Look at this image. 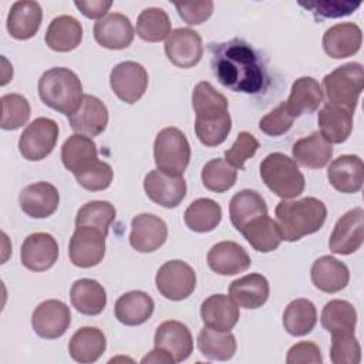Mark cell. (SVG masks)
<instances>
[{
  "mask_svg": "<svg viewBox=\"0 0 364 364\" xmlns=\"http://www.w3.org/2000/svg\"><path fill=\"white\" fill-rule=\"evenodd\" d=\"M210 65L219 82L235 92L257 94L264 88L266 73L259 54L243 40L209 44Z\"/></svg>",
  "mask_w": 364,
  "mask_h": 364,
  "instance_id": "1",
  "label": "cell"
},
{
  "mask_svg": "<svg viewBox=\"0 0 364 364\" xmlns=\"http://www.w3.org/2000/svg\"><path fill=\"white\" fill-rule=\"evenodd\" d=\"M195 111V132L206 146L220 145L230 132L232 119L228 112V100L208 81H200L192 92Z\"/></svg>",
  "mask_w": 364,
  "mask_h": 364,
  "instance_id": "2",
  "label": "cell"
},
{
  "mask_svg": "<svg viewBox=\"0 0 364 364\" xmlns=\"http://www.w3.org/2000/svg\"><path fill=\"white\" fill-rule=\"evenodd\" d=\"M274 213L283 240L296 242L321 229L327 208L320 199L307 196L297 200H280Z\"/></svg>",
  "mask_w": 364,
  "mask_h": 364,
  "instance_id": "3",
  "label": "cell"
},
{
  "mask_svg": "<svg viewBox=\"0 0 364 364\" xmlns=\"http://www.w3.org/2000/svg\"><path fill=\"white\" fill-rule=\"evenodd\" d=\"M38 95L47 107L67 117L80 107L84 98L80 78L64 67H54L43 73L38 80Z\"/></svg>",
  "mask_w": 364,
  "mask_h": 364,
  "instance_id": "4",
  "label": "cell"
},
{
  "mask_svg": "<svg viewBox=\"0 0 364 364\" xmlns=\"http://www.w3.org/2000/svg\"><path fill=\"white\" fill-rule=\"evenodd\" d=\"M260 178L266 186L283 199L297 198L304 191V176L294 159L282 152L269 154L260 164Z\"/></svg>",
  "mask_w": 364,
  "mask_h": 364,
  "instance_id": "5",
  "label": "cell"
},
{
  "mask_svg": "<svg viewBox=\"0 0 364 364\" xmlns=\"http://www.w3.org/2000/svg\"><path fill=\"white\" fill-rule=\"evenodd\" d=\"M328 104L341 107L354 114L364 88V68L360 63H347L323 78Z\"/></svg>",
  "mask_w": 364,
  "mask_h": 364,
  "instance_id": "6",
  "label": "cell"
},
{
  "mask_svg": "<svg viewBox=\"0 0 364 364\" xmlns=\"http://www.w3.org/2000/svg\"><path fill=\"white\" fill-rule=\"evenodd\" d=\"M154 159L161 172L182 176L191 161V145L185 134L175 127L161 129L154 142Z\"/></svg>",
  "mask_w": 364,
  "mask_h": 364,
  "instance_id": "7",
  "label": "cell"
},
{
  "mask_svg": "<svg viewBox=\"0 0 364 364\" xmlns=\"http://www.w3.org/2000/svg\"><path fill=\"white\" fill-rule=\"evenodd\" d=\"M57 139V122L51 118L40 117L24 128L18 139V151L27 161H41L53 152Z\"/></svg>",
  "mask_w": 364,
  "mask_h": 364,
  "instance_id": "8",
  "label": "cell"
},
{
  "mask_svg": "<svg viewBox=\"0 0 364 364\" xmlns=\"http://www.w3.org/2000/svg\"><path fill=\"white\" fill-rule=\"evenodd\" d=\"M155 284L165 299L181 301L195 290L196 273L182 260H169L158 269Z\"/></svg>",
  "mask_w": 364,
  "mask_h": 364,
  "instance_id": "9",
  "label": "cell"
},
{
  "mask_svg": "<svg viewBox=\"0 0 364 364\" xmlns=\"http://www.w3.org/2000/svg\"><path fill=\"white\" fill-rule=\"evenodd\" d=\"M105 237L107 235L97 228L75 226L68 245V255L73 264L82 269L97 266L105 255Z\"/></svg>",
  "mask_w": 364,
  "mask_h": 364,
  "instance_id": "10",
  "label": "cell"
},
{
  "mask_svg": "<svg viewBox=\"0 0 364 364\" xmlns=\"http://www.w3.org/2000/svg\"><path fill=\"white\" fill-rule=\"evenodd\" d=\"M109 85L121 101L134 104L146 91L148 73L139 63L122 61L111 70Z\"/></svg>",
  "mask_w": 364,
  "mask_h": 364,
  "instance_id": "11",
  "label": "cell"
},
{
  "mask_svg": "<svg viewBox=\"0 0 364 364\" xmlns=\"http://www.w3.org/2000/svg\"><path fill=\"white\" fill-rule=\"evenodd\" d=\"M364 240V210L354 208L346 212L334 225L328 239V249L337 255H351Z\"/></svg>",
  "mask_w": 364,
  "mask_h": 364,
  "instance_id": "12",
  "label": "cell"
},
{
  "mask_svg": "<svg viewBox=\"0 0 364 364\" xmlns=\"http://www.w3.org/2000/svg\"><path fill=\"white\" fill-rule=\"evenodd\" d=\"M71 311L61 300H46L40 303L31 316V326L41 338L53 340L61 337L70 327Z\"/></svg>",
  "mask_w": 364,
  "mask_h": 364,
  "instance_id": "13",
  "label": "cell"
},
{
  "mask_svg": "<svg viewBox=\"0 0 364 364\" xmlns=\"http://www.w3.org/2000/svg\"><path fill=\"white\" fill-rule=\"evenodd\" d=\"M165 54L173 65L191 68L196 65L203 55L202 37L198 31L188 27L175 28L165 41Z\"/></svg>",
  "mask_w": 364,
  "mask_h": 364,
  "instance_id": "14",
  "label": "cell"
},
{
  "mask_svg": "<svg viewBox=\"0 0 364 364\" xmlns=\"http://www.w3.org/2000/svg\"><path fill=\"white\" fill-rule=\"evenodd\" d=\"M144 189L152 202L164 208H176L186 195V182L183 176H172L152 169L144 178Z\"/></svg>",
  "mask_w": 364,
  "mask_h": 364,
  "instance_id": "15",
  "label": "cell"
},
{
  "mask_svg": "<svg viewBox=\"0 0 364 364\" xmlns=\"http://www.w3.org/2000/svg\"><path fill=\"white\" fill-rule=\"evenodd\" d=\"M21 264L31 272H44L54 266L58 259L57 240L46 232L28 235L20 252Z\"/></svg>",
  "mask_w": 364,
  "mask_h": 364,
  "instance_id": "16",
  "label": "cell"
},
{
  "mask_svg": "<svg viewBox=\"0 0 364 364\" xmlns=\"http://www.w3.org/2000/svg\"><path fill=\"white\" fill-rule=\"evenodd\" d=\"M168 237L166 223L156 215L139 213L131 222V246L141 253H151L159 249Z\"/></svg>",
  "mask_w": 364,
  "mask_h": 364,
  "instance_id": "17",
  "label": "cell"
},
{
  "mask_svg": "<svg viewBox=\"0 0 364 364\" xmlns=\"http://www.w3.org/2000/svg\"><path fill=\"white\" fill-rule=\"evenodd\" d=\"M131 20L121 13H109L94 24L95 41L108 50H124L134 40Z\"/></svg>",
  "mask_w": 364,
  "mask_h": 364,
  "instance_id": "18",
  "label": "cell"
},
{
  "mask_svg": "<svg viewBox=\"0 0 364 364\" xmlns=\"http://www.w3.org/2000/svg\"><path fill=\"white\" fill-rule=\"evenodd\" d=\"M68 121L75 134L92 138L107 128L108 109L100 98L87 94L80 107L68 115Z\"/></svg>",
  "mask_w": 364,
  "mask_h": 364,
  "instance_id": "19",
  "label": "cell"
},
{
  "mask_svg": "<svg viewBox=\"0 0 364 364\" xmlns=\"http://www.w3.org/2000/svg\"><path fill=\"white\" fill-rule=\"evenodd\" d=\"M21 210L34 219L51 216L60 203L57 188L48 182H36L23 188L18 195Z\"/></svg>",
  "mask_w": 364,
  "mask_h": 364,
  "instance_id": "20",
  "label": "cell"
},
{
  "mask_svg": "<svg viewBox=\"0 0 364 364\" xmlns=\"http://www.w3.org/2000/svg\"><path fill=\"white\" fill-rule=\"evenodd\" d=\"M154 346L171 354L175 363L186 360L193 351V338L189 328L176 320H168L158 326Z\"/></svg>",
  "mask_w": 364,
  "mask_h": 364,
  "instance_id": "21",
  "label": "cell"
},
{
  "mask_svg": "<svg viewBox=\"0 0 364 364\" xmlns=\"http://www.w3.org/2000/svg\"><path fill=\"white\" fill-rule=\"evenodd\" d=\"M61 161L74 176H78L100 162L97 145L92 138L74 134L61 146Z\"/></svg>",
  "mask_w": 364,
  "mask_h": 364,
  "instance_id": "22",
  "label": "cell"
},
{
  "mask_svg": "<svg viewBox=\"0 0 364 364\" xmlns=\"http://www.w3.org/2000/svg\"><path fill=\"white\" fill-rule=\"evenodd\" d=\"M209 267L222 276L239 274L249 269L252 260L243 246L236 242L223 240L210 247L208 252Z\"/></svg>",
  "mask_w": 364,
  "mask_h": 364,
  "instance_id": "23",
  "label": "cell"
},
{
  "mask_svg": "<svg viewBox=\"0 0 364 364\" xmlns=\"http://www.w3.org/2000/svg\"><path fill=\"white\" fill-rule=\"evenodd\" d=\"M330 185L341 193H355L364 182V164L358 155H341L336 158L328 169Z\"/></svg>",
  "mask_w": 364,
  "mask_h": 364,
  "instance_id": "24",
  "label": "cell"
},
{
  "mask_svg": "<svg viewBox=\"0 0 364 364\" xmlns=\"http://www.w3.org/2000/svg\"><path fill=\"white\" fill-rule=\"evenodd\" d=\"M361 41V28L351 21L334 24L323 34V48L331 58L354 55L360 50Z\"/></svg>",
  "mask_w": 364,
  "mask_h": 364,
  "instance_id": "25",
  "label": "cell"
},
{
  "mask_svg": "<svg viewBox=\"0 0 364 364\" xmlns=\"http://www.w3.org/2000/svg\"><path fill=\"white\" fill-rule=\"evenodd\" d=\"M41 18L43 11L37 1L21 0L11 4L6 24L13 38L28 40L38 31Z\"/></svg>",
  "mask_w": 364,
  "mask_h": 364,
  "instance_id": "26",
  "label": "cell"
},
{
  "mask_svg": "<svg viewBox=\"0 0 364 364\" xmlns=\"http://www.w3.org/2000/svg\"><path fill=\"white\" fill-rule=\"evenodd\" d=\"M310 276L314 287L324 293H337L343 290L350 280L348 267L328 255L314 260Z\"/></svg>",
  "mask_w": 364,
  "mask_h": 364,
  "instance_id": "27",
  "label": "cell"
},
{
  "mask_svg": "<svg viewBox=\"0 0 364 364\" xmlns=\"http://www.w3.org/2000/svg\"><path fill=\"white\" fill-rule=\"evenodd\" d=\"M267 279L260 273H250L233 280L229 286L230 299L243 309H259L269 299Z\"/></svg>",
  "mask_w": 364,
  "mask_h": 364,
  "instance_id": "28",
  "label": "cell"
},
{
  "mask_svg": "<svg viewBox=\"0 0 364 364\" xmlns=\"http://www.w3.org/2000/svg\"><path fill=\"white\" fill-rule=\"evenodd\" d=\"M200 317L206 327L229 331L239 320V307L226 294H212L202 303Z\"/></svg>",
  "mask_w": 364,
  "mask_h": 364,
  "instance_id": "29",
  "label": "cell"
},
{
  "mask_svg": "<svg viewBox=\"0 0 364 364\" xmlns=\"http://www.w3.org/2000/svg\"><path fill=\"white\" fill-rule=\"evenodd\" d=\"M291 154L296 164L310 169H320L330 162L333 146L318 131H314L309 136L296 141Z\"/></svg>",
  "mask_w": 364,
  "mask_h": 364,
  "instance_id": "30",
  "label": "cell"
},
{
  "mask_svg": "<svg viewBox=\"0 0 364 364\" xmlns=\"http://www.w3.org/2000/svg\"><path fill=\"white\" fill-rule=\"evenodd\" d=\"M152 297L141 290H132L122 294L114 307L115 317L125 326H139L149 320L154 313Z\"/></svg>",
  "mask_w": 364,
  "mask_h": 364,
  "instance_id": "31",
  "label": "cell"
},
{
  "mask_svg": "<svg viewBox=\"0 0 364 364\" xmlns=\"http://www.w3.org/2000/svg\"><path fill=\"white\" fill-rule=\"evenodd\" d=\"M44 40L54 51H71L77 48L82 40V26L73 16H58L48 24Z\"/></svg>",
  "mask_w": 364,
  "mask_h": 364,
  "instance_id": "32",
  "label": "cell"
},
{
  "mask_svg": "<svg viewBox=\"0 0 364 364\" xmlns=\"http://www.w3.org/2000/svg\"><path fill=\"white\" fill-rule=\"evenodd\" d=\"M284 102L293 118L304 112H314L323 102L321 85L313 77H300L293 82L290 95Z\"/></svg>",
  "mask_w": 364,
  "mask_h": 364,
  "instance_id": "33",
  "label": "cell"
},
{
  "mask_svg": "<svg viewBox=\"0 0 364 364\" xmlns=\"http://www.w3.org/2000/svg\"><path fill=\"white\" fill-rule=\"evenodd\" d=\"M107 340L104 333L97 327L78 328L68 343V353L77 363H94L105 351Z\"/></svg>",
  "mask_w": 364,
  "mask_h": 364,
  "instance_id": "34",
  "label": "cell"
},
{
  "mask_svg": "<svg viewBox=\"0 0 364 364\" xmlns=\"http://www.w3.org/2000/svg\"><path fill=\"white\" fill-rule=\"evenodd\" d=\"M317 122L320 125V134L330 144H341L353 131V112L327 102L318 111Z\"/></svg>",
  "mask_w": 364,
  "mask_h": 364,
  "instance_id": "35",
  "label": "cell"
},
{
  "mask_svg": "<svg viewBox=\"0 0 364 364\" xmlns=\"http://www.w3.org/2000/svg\"><path fill=\"white\" fill-rule=\"evenodd\" d=\"M71 304L85 316L100 314L107 304L105 289L94 279H78L70 290Z\"/></svg>",
  "mask_w": 364,
  "mask_h": 364,
  "instance_id": "36",
  "label": "cell"
},
{
  "mask_svg": "<svg viewBox=\"0 0 364 364\" xmlns=\"http://www.w3.org/2000/svg\"><path fill=\"white\" fill-rule=\"evenodd\" d=\"M240 233L255 250L262 253L277 249L283 240L277 223L267 213L247 222Z\"/></svg>",
  "mask_w": 364,
  "mask_h": 364,
  "instance_id": "37",
  "label": "cell"
},
{
  "mask_svg": "<svg viewBox=\"0 0 364 364\" xmlns=\"http://www.w3.org/2000/svg\"><path fill=\"white\" fill-rule=\"evenodd\" d=\"M267 213V205L260 193L250 189H243L233 195L229 203L230 222L236 230H242L243 226L255 218Z\"/></svg>",
  "mask_w": 364,
  "mask_h": 364,
  "instance_id": "38",
  "label": "cell"
},
{
  "mask_svg": "<svg viewBox=\"0 0 364 364\" xmlns=\"http://www.w3.org/2000/svg\"><path fill=\"white\" fill-rule=\"evenodd\" d=\"M222 219V208L218 202L209 198H199L193 200L183 213L185 225L198 233L213 230Z\"/></svg>",
  "mask_w": 364,
  "mask_h": 364,
  "instance_id": "39",
  "label": "cell"
},
{
  "mask_svg": "<svg viewBox=\"0 0 364 364\" xmlns=\"http://www.w3.org/2000/svg\"><path fill=\"white\" fill-rule=\"evenodd\" d=\"M198 348L208 360L226 361L236 353V338L230 331L203 327L198 334Z\"/></svg>",
  "mask_w": 364,
  "mask_h": 364,
  "instance_id": "40",
  "label": "cell"
},
{
  "mask_svg": "<svg viewBox=\"0 0 364 364\" xmlns=\"http://www.w3.org/2000/svg\"><path fill=\"white\" fill-rule=\"evenodd\" d=\"M317 323L316 306L307 299H296L287 304L283 313L284 330L291 336L310 333Z\"/></svg>",
  "mask_w": 364,
  "mask_h": 364,
  "instance_id": "41",
  "label": "cell"
},
{
  "mask_svg": "<svg viewBox=\"0 0 364 364\" xmlns=\"http://www.w3.org/2000/svg\"><path fill=\"white\" fill-rule=\"evenodd\" d=\"M136 34L139 38L158 43L171 34V20L168 13L159 7H148L141 11L136 20Z\"/></svg>",
  "mask_w": 364,
  "mask_h": 364,
  "instance_id": "42",
  "label": "cell"
},
{
  "mask_svg": "<svg viewBox=\"0 0 364 364\" xmlns=\"http://www.w3.org/2000/svg\"><path fill=\"white\" fill-rule=\"evenodd\" d=\"M357 323V311L354 306L346 300H330L321 311V326L328 333L354 331Z\"/></svg>",
  "mask_w": 364,
  "mask_h": 364,
  "instance_id": "43",
  "label": "cell"
},
{
  "mask_svg": "<svg viewBox=\"0 0 364 364\" xmlns=\"http://www.w3.org/2000/svg\"><path fill=\"white\" fill-rule=\"evenodd\" d=\"M117 210L107 200H91L82 205L75 216V226H92L108 235L111 223L115 220Z\"/></svg>",
  "mask_w": 364,
  "mask_h": 364,
  "instance_id": "44",
  "label": "cell"
},
{
  "mask_svg": "<svg viewBox=\"0 0 364 364\" xmlns=\"http://www.w3.org/2000/svg\"><path fill=\"white\" fill-rule=\"evenodd\" d=\"M202 183L212 192H225L236 183L237 171L222 158L210 159L205 164L202 173Z\"/></svg>",
  "mask_w": 364,
  "mask_h": 364,
  "instance_id": "45",
  "label": "cell"
},
{
  "mask_svg": "<svg viewBox=\"0 0 364 364\" xmlns=\"http://www.w3.org/2000/svg\"><path fill=\"white\" fill-rule=\"evenodd\" d=\"M1 121L0 127L6 131L23 127L30 118V104L20 94H4L1 97Z\"/></svg>",
  "mask_w": 364,
  "mask_h": 364,
  "instance_id": "46",
  "label": "cell"
},
{
  "mask_svg": "<svg viewBox=\"0 0 364 364\" xmlns=\"http://www.w3.org/2000/svg\"><path fill=\"white\" fill-rule=\"evenodd\" d=\"M330 360L334 364H358L361 360V347L354 331L333 333Z\"/></svg>",
  "mask_w": 364,
  "mask_h": 364,
  "instance_id": "47",
  "label": "cell"
},
{
  "mask_svg": "<svg viewBox=\"0 0 364 364\" xmlns=\"http://www.w3.org/2000/svg\"><path fill=\"white\" fill-rule=\"evenodd\" d=\"M259 148V141L247 131L239 132L233 145L225 151V161L237 169H245V162L250 159Z\"/></svg>",
  "mask_w": 364,
  "mask_h": 364,
  "instance_id": "48",
  "label": "cell"
},
{
  "mask_svg": "<svg viewBox=\"0 0 364 364\" xmlns=\"http://www.w3.org/2000/svg\"><path fill=\"white\" fill-rule=\"evenodd\" d=\"M293 115L289 112L286 102L282 101L274 109L260 118L259 129L270 136H279L287 132L293 125Z\"/></svg>",
  "mask_w": 364,
  "mask_h": 364,
  "instance_id": "49",
  "label": "cell"
},
{
  "mask_svg": "<svg viewBox=\"0 0 364 364\" xmlns=\"http://www.w3.org/2000/svg\"><path fill=\"white\" fill-rule=\"evenodd\" d=\"M299 4L310 10L316 17L334 18L341 16L351 14L355 9L360 7V1H338V0H318V1H299Z\"/></svg>",
  "mask_w": 364,
  "mask_h": 364,
  "instance_id": "50",
  "label": "cell"
},
{
  "mask_svg": "<svg viewBox=\"0 0 364 364\" xmlns=\"http://www.w3.org/2000/svg\"><path fill=\"white\" fill-rule=\"evenodd\" d=\"M114 178V171L109 164L100 161L95 166H92L90 171L75 176L77 182L87 191L97 192L107 189Z\"/></svg>",
  "mask_w": 364,
  "mask_h": 364,
  "instance_id": "51",
  "label": "cell"
},
{
  "mask_svg": "<svg viewBox=\"0 0 364 364\" xmlns=\"http://www.w3.org/2000/svg\"><path fill=\"white\" fill-rule=\"evenodd\" d=\"M178 14L182 20L191 26L200 24L212 16L213 3L206 1H193V3H175Z\"/></svg>",
  "mask_w": 364,
  "mask_h": 364,
  "instance_id": "52",
  "label": "cell"
},
{
  "mask_svg": "<svg viewBox=\"0 0 364 364\" xmlns=\"http://www.w3.org/2000/svg\"><path fill=\"white\" fill-rule=\"evenodd\" d=\"M287 364H320L323 363V357L320 354V348L313 341H300L291 346L287 351L286 357Z\"/></svg>",
  "mask_w": 364,
  "mask_h": 364,
  "instance_id": "53",
  "label": "cell"
},
{
  "mask_svg": "<svg viewBox=\"0 0 364 364\" xmlns=\"http://www.w3.org/2000/svg\"><path fill=\"white\" fill-rule=\"evenodd\" d=\"M75 7L88 18H102L109 7L112 6L111 0H91V1H74Z\"/></svg>",
  "mask_w": 364,
  "mask_h": 364,
  "instance_id": "54",
  "label": "cell"
},
{
  "mask_svg": "<svg viewBox=\"0 0 364 364\" xmlns=\"http://www.w3.org/2000/svg\"><path fill=\"white\" fill-rule=\"evenodd\" d=\"M142 363H165V364H172L175 363L173 358L171 357L169 353H166L162 348H154L152 351H149L148 355H145L142 358Z\"/></svg>",
  "mask_w": 364,
  "mask_h": 364,
  "instance_id": "55",
  "label": "cell"
}]
</instances>
